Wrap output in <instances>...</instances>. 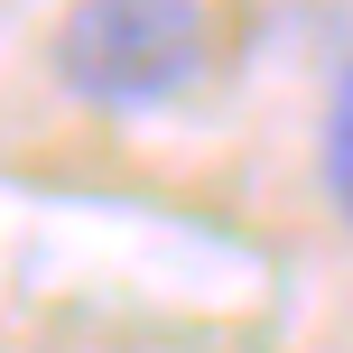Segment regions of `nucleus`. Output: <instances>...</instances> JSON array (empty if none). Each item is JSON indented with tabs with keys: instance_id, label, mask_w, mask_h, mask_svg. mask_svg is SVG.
Listing matches in <instances>:
<instances>
[{
	"instance_id": "1",
	"label": "nucleus",
	"mask_w": 353,
	"mask_h": 353,
	"mask_svg": "<svg viewBox=\"0 0 353 353\" xmlns=\"http://www.w3.org/2000/svg\"><path fill=\"white\" fill-rule=\"evenodd\" d=\"M205 0H74L56 19V84L93 112H149L205 74Z\"/></svg>"
},
{
	"instance_id": "2",
	"label": "nucleus",
	"mask_w": 353,
	"mask_h": 353,
	"mask_svg": "<svg viewBox=\"0 0 353 353\" xmlns=\"http://www.w3.org/2000/svg\"><path fill=\"white\" fill-rule=\"evenodd\" d=\"M325 186H335V205L353 214V65L335 84V112H325Z\"/></svg>"
}]
</instances>
